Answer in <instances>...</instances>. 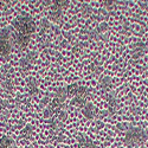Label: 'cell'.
<instances>
[{
  "instance_id": "cell-1",
  "label": "cell",
  "mask_w": 148,
  "mask_h": 148,
  "mask_svg": "<svg viewBox=\"0 0 148 148\" xmlns=\"http://www.w3.org/2000/svg\"><path fill=\"white\" fill-rule=\"evenodd\" d=\"M13 27L17 33L30 37L36 31V21L29 14H20L13 20Z\"/></svg>"
},
{
  "instance_id": "cell-2",
  "label": "cell",
  "mask_w": 148,
  "mask_h": 148,
  "mask_svg": "<svg viewBox=\"0 0 148 148\" xmlns=\"http://www.w3.org/2000/svg\"><path fill=\"white\" fill-rule=\"evenodd\" d=\"M148 139L147 132L141 127H130L125 133V143L129 147H136L139 145H142Z\"/></svg>"
},
{
  "instance_id": "cell-3",
  "label": "cell",
  "mask_w": 148,
  "mask_h": 148,
  "mask_svg": "<svg viewBox=\"0 0 148 148\" xmlns=\"http://www.w3.org/2000/svg\"><path fill=\"white\" fill-rule=\"evenodd\" d=\"M12 50V33L10 29L0 30V56H7Z\"/></svg>"
},
{
  "instance_id": "cell-4",
  "label": "cell",
  "mask_w": 148,
  "mask_h": 148,
  "mask_svg": "<svg viewBox=\"0 0 148 148\" xmlns=\"http://www.w3.org/2000/svg\"><path fill=\"white\" fill-rule=\"evenodd\" d=\"M82 114H83L85 117H87V119L91 120V119H94V117L97 115V108H96L92 103L87 102V103L83 106V108H82Z\"/></svg>"
},
{
  "instance_id": "cell-5",
  "label": "cell",
  "mask_w": 148,
  "mask_h": 148,
  "mask_svg": "<svg viewBox=\"0 0 148 148\" xmlns=\"http://www.w3.org/2000/svg\"><path fill=\"white\" fill-rule=\"evenodd\" d=\"M12 39H13L14 44H16L18 47L23 49V47H25V46L29 44L30 37H26V36H23V34H19V33H17V32H14L13 34H12Z\"/></svg>"
},
{
  "instance_id": "cell-6",
  "label": "cell",
  "mask_w": 148,
  "mask_h": 148,
  "mask_svg": "<svg viewBox=\"0 0 148 148\" xmlns=\"http://www.w3.org/2000/svg\"><path fill=\"white\" fill-rule=\"evenodd\" d=\"M78 148H95V143L91 138L87 135H79L78 136Z\"/></svg>"
},
{
  "instance_id": "cell-7",
  "label": "cell",
  "mask_w": 148,
  "mask_h": 148,
  "mask_svg": "<svg viewBox=\"0 0 148 148\" xmlns=\"http://www.w3.org/2000/svg\"><path fill=\"white\" fill-rule=\"evenodd\" d=\"M68 6V1H55L52 6V17L57 18L62 14V12L64 11V8Z\"/></svg>"
},
{
  "instance_id": "cell-8",
  "label": "cell",
  "mask_w": 148,
  "mask_h": 148,
  "mask_svg": "<svg viewBox=\"0 0 148 148\" xmlns=\"http://www.w3.org/2000/svg\"><path fill=\"white\" fill-rule=\"evenodd\" d=\"M107 96H108L107 98H108L110 113H115V110L117 109V100H116V97H115V94L114 92H108Z\"/></svg>"
},
{
  "instance_id": "cell-9",
  "label": "cell",
  "mask_w": 148,
  "mask_h": 148,
  "mask_svg": "<svg viewBox=\"0 0 148 148\" xmlns=\"http://www.w3.org/2000/svg\"><path fill=\"white\" fill-rule=\"evenodd\" d=\"M14 142L10 136H3L0 139V148H12Z\"/></svg>"
},
{
  "instance_id": "cell-10",
  "label": "cell",
  "mask_w": 148,
  "mask_h": 148,
  "mask_svg": "<svg viewBox=\"0 0 148 148\" xmlns=\"http://www.w3.org/2000/svg\"><path fill=\"white\" fill-rule=\"evenodd\" d=\"M101 87L103 90H110V88H112V81L109 79V77H104L101 81Z\"/></svg>"
},
{
  "instance_id": "cell-11",
  "label": "cell",
  "mask_w": 148,
  "mask_h": 148,
  "mask_svg": "<svg viewBox=\"0 0 148 148\" xmlns=\"http://www.w3.org/2000/svg\"><path fill=\"white\" fill-rule=\"evenodd\" d=\"M29 88H30V90H31V94L36 92V91H37V83L33 82V81H31V82L29 83Z\"/></svg>"
},
{
  "instance_id": "cell-12",
  "label": "cell",
  "mask_w": 148,
  "mask_h": 148,
  "mask_svg": "<svg viewBox=\"0 0 148 148\" xmlns=\"http://www.w3.org/2000/svg\"><path fill=\"white\" fill-rule=\"evenodd\" d=\"M32 132H33V129H32V127H27L25 130H24V134H32Z\"/></svg>"
}]
</instances>
